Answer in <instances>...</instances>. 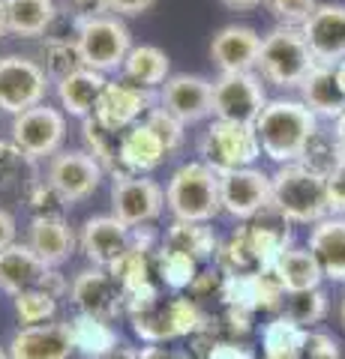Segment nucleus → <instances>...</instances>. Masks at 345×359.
Listing matches in <instances>:
<instances>
[{
    "instance_id": "1",
    "label": "nucleus",
    "mask_w": 345,
    "mask_h": 359,
    "mask_svg": "<svg viewBox=\"0 0 345 359\" xmlns=\"http://www.w3.org/2000/svg\"><path fill=\"white\" fill-rule=\"evenodd\" d=\"M261 153L276 165L300 162L309 138L318 132V117L300 99H271L255 120Z\"/></svg>"
},
{
    "instance_id": "2",
    "label": "nucleus",
    "mask_w": 345,
    "mask_h": 359,
    "mask_svg": "<svg viewBox=\"0 0 345 359\" xmlns=\"http://www.w3.org/2000/svg\"><path fill=\"white\" fill-rule=\"evenodd\" d=\"M132 332L144 344H165L174 339H195L204 330H210V318L202 311L195 299L171 297V299H153L148 306H138L126 311Z\"/></svg>"
},
{
    "instance_id": "3",
    "label": "nucleus",
    "mask_w": 345,
    "mask_h": 359,
    "mask_svg": "<svg viewBox=\"0 0 345 359\" xmlns=\"http://www.w3.org/2000/svg\"><path fill=\"white\" fill-rule=\"evenodd\" d=\"M273 210L285 222L318 224L330 216L327 207V177L309 171L306 165H280L273 177Z\"/></svg>"
},
{
    "instance_id": "4",
    "label": "nucleus",
    "mask_w": 345,
    "mask_h": 359,
    "mask_svg": "<svg viewBox=\"0 0 345 359\" xmlns=\"http://www.w3.org/2000/svg\"><path fill=\"white\" fill-rule=\"evenodd\" d=\"M165 207L177 222H214L222 212L219 174L202 159L181 165L165 186Z\"/></svg>"
},
{
    "instance_id": "5",
    "label": "nucleus",
    "mask_w": 345,
    "mask_h": 359,
    "mask_svg": "<svg viewBox=\"0 0 345 359\" xmlns=\"http://www.w3.org/2000/svg\"><path fill=\"white\" fill-rule=\"evenodd\" d=\"M318 66L313 48L300 27L280 25L261 39L259 75L273 87H300L304 78Z\"/></svg>"
},
{
    "instance_id": "6",
    "label": "nucleus",
    "mask_w": 345,
    "mask_h": 359,
    "mask_svg": "<svg viewBox=\"0 0 345 359\" xmlns=\"http://www.w3.org/2000/svg\"><path fill=\"white\" fill-rule=\"evenodd\" d=\"M75 42L82 51V63L96 72H115L124 69L126 54L132 51L129 27L120 15H96L75 21Z\"/></svg>"
},
{
    "instance_id": "7",
    "label": "nucleus",
    "mask_w": 345,
    "mask_h": 359,
    "mask_svg": "<svg viewBox=\"0 0 345 359\" xmlns=\"http://www.w3.org/2000/svg\"><path fill=\"white\" fill-rule=\"evenodd\" d=\"M202 162L210 165L216 174H228L237 168H252L261 156L259 132L252 123H235V120H214L198 144Z\"/></svg>"
},
{
    "instance_id": "8",
    "label": "nucleus",
    "mask_w": 345,
    "mask_h": 359,
    "mask_svg": "<svg viewBox=\"0 0 345 359\" xmlns=\"http://www.w3.org/2000/svg\"><path fill=\"white\" fill-rule=\"evenodd\" d=\"M48 81L51 78L39 60L21 57V54L0 57V111L15 117L33 105H42L48 93Z\"/></svg>"
},
{
    "instance_id": "9",
    "label": "nucleus",
    "mask_w": 345,
    "mask_h": 359,
    "mask_svg": "<svg viewBox=\"0 0 345 359\" xmlns=\"http://www.w3.org/2000/svg\"><path fill=\"white\" fill-rule=\"evenodd\" d=\"M66 138V111L51 108L48 102L33 105L13 117V141L30 162L58 156Z\"/></svg>"
},
{
    "instance_id": "10",
    "label": "nucleus",
    "mask_w": 345,
    "mask_h": 359,
    "mask_svg": "<svg viewBox=\"0 0 345 359\" xmlns=\"http://www.w3.org/2000/svg\"><path fill=\"white\" fill-rule=\"evenodd\" d=\"M111 216L129 228H144L160 219L165 210V189L148 174H117L111 177Z\"/></svg>"
},
{
    "instance_id": "11",
    "label": "nucleus",
    "mask_w": 345,
    "mask_h": 359,
    "mask_svg": "<svg viewBox=\"0 0 345 359\" xmlns=\"http://www.w3.org/2000/svg\"><path fill=\"white\" fill-rule=\"evenodd\" d=\"M264 78L255 72H219L214 81V117L252 123L259 120L271 99L264 96Z\"/></svg>"
},
{
    "instance_id": "12",
    "label": "nucleus",
    "mask_w": 345,
    "mask_h": 359,
    "mask_svg": "<svg viewBox=\"0 0 345 359\" xmlns=\"http://www.w3.org/2000/svg\"><path fill=\"white\" fill-rule=\"evenodd\" d=\"M219 189H222V212H228L231 219L249 222L273 207V180L255 165L219 174Z\"/></svg>"
},
{
    "instance_id": "13",
    "label": "nucleus",
    "mask_w": 345,
    "mask_h": 359,
    "mask_svg": "<svg viewBox=\"0 0 345 359\" xmlns=\"http://www.w3.org/2000/svg\"><path fill=\"white\" fill-rule=\"evenodd\" d=\"M30 287H46L60 297L66 290V282L58 269L48 266L27 243H13L9 249L0 252V290L15 297Z\"/></svg>"
},
{
    "instance_id": "14",
    "label": "nucleus",
    "mask_w": 345,
    "mask_h": 359,
    "mask_svg": "<svg viewBox=\"0 0 345 359\" xmlns=\"http://www.w3.org/2000/svg\"><path fill=\"white\" fill-rule=\"evenodd\" d=\"M105 177V168L99 165L87 150H63L51 156L48 162V183L58 189V195L66 204H79L91 198Z\"/></svg>"
},
{
    "instance_id": "15",
    "label": "nucleus",
    "mask_w": 345,
    "mask_h": 359,
    "mask_svg": "<svg viewBox=\"0 0 345 359\" xmlns=\"http://www.w3.org/2000/svg\"><path fill=\"white\" fill-rule=\"evenodd\" d=\"M70 299L82 314H96V318L115 320L124 311V290H120L117 278L108 273L105 266H87L75 273L70 285Z\"/></svg>"
},
{
    "instance_id": "16",
    "label": "nucleus",
    "mask_w": 345,
    "mask_h": 359,
    "mask_svg": "<svg viewBox=\"0 0 345 359\" xmlns=\"http://www.w3.org/2000/svg\"><path fill=\"white\" fill-rule=\"evenodd\" d=\"M153 108V90L138 87L132 81H108L96 102L93 117L108 126L111 132H126L129 126H136L148 117V111Z\"/></svg>"
},
{
    "instance_id": "17",
    "label": "nucleus",
    "mask_w": 345,
    "mask_h": 359,
    "mask_svg": "<svg viewBox=\"0 0 345 359\" xmlns=\"http://www.w3.org/2000/svg\"><path fill=\"white\" fill-rule=\"evenodd\" d=\"M285 287L273 269H255V273L226 276L222 285V302L249 311H276L285 306Z\"/></svg>"
},
{
    "instance_id": "18",
    "label": "nucleus",
    "mask_w": 345,
    "mask_h": 359,
    "mask_svg": "<svg viewBox=\"0 0 345 359\" xmlns=\"http://www.w3.org/2000/svg\"><path fill=\"white\" fill-rule=\"evenodd\" d=\"M160 105L181 120V123H198L214 114V81L204 75L177 72L160 87Z\"/></svg>"
},
{
    "instance_id": "19",
    "label": "nucleus",
    "mask_w": 345,
    "mask_h": 359,
    "mask_svg": "<svg viewBox=\"0 0 345 359\" xmlns=\"http://www.w3.org/2000/svg\"><path fill=\"white\" fill-rule=\"evenodd\" d=\"M132 245V228L124 224L117 216H93L82 224L79 249L93 266H111L120 261Z\"/></svg>"
},
{
    "instance_id": "20",
    "label": "nucleus",
    "mask_w": 345,
    "mask_h": 359,
    "mask_svg": "<svg viewBox=\"0 0 345 359\" xmlns=\"http://www.w3.org/2000/svg\"><path fill=\"white\" fill-rule=\"evenodd\" d=\"M300 30L318 63L337 66L345 60V4H318Z\"/></svg>"
},
{
    "instance_id": "21",
    "label": "nucleus",
    "mask_w": 345,
    "mask_h": 359,
    "mask_svg": "<svg viewBox=\"0 0 345 359\" xmlns=\"http://www.w3.org/2000/svg\"><path fill=\"white\" fill-rule=\"evenodd\" d=\"M261 57V36L247 25H226L214 33L210 60L219 72H252Z\"/></svg>"
},
{
    "instance_id": "22",
    "label": "nucleus",
    "mask_w": 345,
    "mask_h": 359,
    "mask_svg": "<svg viewBox=\"0 0 345 359\" xmlns=\"http://www.w3.org/2000/svg\"><path fill=\"white\" fill-rule=\"evenodd\" d=\"M75 353L70 323H37V327H21L9 341L13 359H70Z\"/></svg>"
},
{
    "instance_id": "23",
    "label": "nucleus",
    "mask_w": 345,
    "mask_h": 359,
    "mask_svg": "<svg viewBox=\"0 0 345 359\" xmlns=\"http://www.w3.org/2000/svg\"><path fill=\"white\" fill-rule=\"evenodd\" d=\"M169 150L148 123H136L120 132V171L124 174H150L169 159Z\"/></svg>"
},
{
    "instance_id": "24",
    "label": "nucleus",
    "mask_w": 345,
    "mask_h": 359,
    "mask_svg": "<svg viewBox=\"0 0 345 359\" xmlns=\"http://www.w3.org/2000/svg\"><path fill=\"white\" fill-rule=\"evenodd\" d=\"M27 245L48 266L58 269L60 264H66L72 257L79 237H75V231L66 224L63 216H33L27 228Z\"/></svg>"
},
{
    "instance_id": "25",
    "label": "nucleus",
    "mask_w": 345,
    "mask_h": 359,
    "mask_svg": "<svg viewBox=\"0 0 345 359\" xmlns=\"http://www.w3.org/2000/svg\"><path fill=\"white\" fill-rule=\"evenodd\" d=\"M108 87V78L105 72H96V69H75L72 75H66L58 81V99H60V108L66 111L70 117H93L96 102L103 96V90Z\"/></svg>"
},
{
    "instance_id": "26",
    "label": "nucleus",
    "mask_w": 345,
    "mask_h": 359,
    "mask_svg": "<svg viewBox=\"0 0 345 359\" xmlns=\"http://www.w3.org/2000/svg\"><path fill=\"white\" fill-rule=\"evenodd\" d=\"M309 252L330 282H345V216L321 219L309 233Z\"/></svg>"
},
{
    "instance_id": "27",
    "label": "nucleus",
    "mask_w": 345,
    "mask_h": 359,
    "mask_svg": "<svg viewBox=\"0 0 345 359\" xmlns=\"http://www.w3.org/2000/svg\"><path fill=\"white\" fill-rule=\"evenodd\" d=\"M297 90H300V102L313 111L315 117L337 120L342 111H345V93H342V87H339L337 66L318 63L315 69L304 78V84H300Z\"/></svg>"
},
{
    "instance_id": "28",
    "label": "nucleus",
    "mask_w": 345,
    "mask_h": 359,
    "mask_svg": "<svg viewBox=\"0 0 345 359\" xmlns=\"http://www.w3.org/2000/svg\"><path fill=\"white\" fill-rule=\"evenodd\" d=\"M309 330L288 314H276L261 330V359H304Z\"/></svg>"
},
{
    "instance_id": "29",
    "label": "nucleus",
    "mask_w": 345,
    "mask_h": 359,
    "mask_svg": "<svg viewBox=\"0 0 345 359\" xmlns=\"http://www.w3.org/2000/svg\"><path fill=\"white\" fill-rule=\"evenodd\" d=\"M70 323V335L75 344V353H82L84 359H103L105 353H111L120 344L115 327L105 318H96V314H75Z\"/></svg>"
},
{
    "instance_id": "30",
    "label": "nucleus",
    "mask_w": 345,
    "mask_h": 359,
    "mask_svg": "<svg viewBox=\"0 0 345 359\" xmlns=\"http://www.w3.org/2000/svg\"><path fill=\"white\" fill-rule=\"evenodd\" d=\"M120 72H124L126 81L153 90V87H162L171 78V60L157 45H132Z\"/></svg>"
},
{
    "instance_id": "31",
    "label": "nucleus",
    "mask_w": 345,
    "mask_h": 359,
    "mask_svg": "<svg viewBox=\"0 0 345 359\" xmlns=\"http://www.w3.org/2000/svg\"><path fill=\"white\" fill-rule=\"evenodd\" d=\"M9 33L21 39H33L48 33L58 18V4L54 0H6Z\"/></svg>"
},
{
    "instance_id": "32",
    "label": "nucleus",
    "mask_w": 345,
    "mask_h": 359,
    "mask_svg": "<svg viewBox=\"0 0 345 359\" xmlns=\"http://www.w3.org/2000/svg\"><path fill=\"white\" fill-rule=\"evenodd\" d=\"M162 245H169V249H177L189 257H195L198 264L210 261V257H216L219 252V240L214 228H207V222H171V228L165 231L162 237Z\"/></svg>"
},
{
    "instance_id": "33",
    "label": "nucleus",
    "mask_w": 345,
    "mask_h": 359,
    "mask_svg": "<svg viewBox=\"0 0 345 359\" xmlns=\"http://www.w3.org/2000/svg\"><path fill=\"white\" fill-rule=\"evenodd\" d=\"M252 231V245H255V257H259L261 269H273L276 261L292 249V231H288V222L273 210V219H264V212L255 224H249Z\"/></svg>"
},
{
    "instance_id": "34",
    "label": "nucleus",
    "mask_w": 345,
    "mask_h": 359,
    "mask_svg": "<svg viewBox=\"0 0 345 359\" xmlns=\"http://www.w3.org/2000/svg\"><path fill=\"white\" fill-rule=\"evenodd\" d=\"M273 273L280 276V282L285 287V294H300V290H315L321 287V266L315 261V255L309 249H288L280 261H276Z\"/></svg>"
},
{
    "instance_id": "35",
    "label": "nucleus",
    "mask_w": 345,
    "mask_h": 359,
    "mask_svg": "<svg viewBox=\"0 0 345 359\" xmlns=\"http://www.w3.org/2000/svg\"><path fill=\"white\" fill-rule=\"evenodd\" d=\"M82 138H84V150L105 168V174H111V177L124 174L120 171V132H111L96 117H84Z\"/></svg>"
},
{
    "instance_id": "36",
    "label": "nucleus",
    "mask_w": 345,
    "mask_h": 359,
    "mask_svg": "<svg viewBox=\"0 0 345 359\" xmlns=\"http://www.w3.org/2000/svg\"><path fill=\"white\" fill-rule=\"evenodd\" d=\"M216 266L226 276H237V273H255L259 266V257H255V245H252V231L249 224L247 228H237L231 237L219 245L216 252Z\"/></svg>"
},
{
    "instance_id": "37",
    "label": "nucleus",
    "mask_w": 345,
    "mask_h": 359,
    "mask_svg": "<svg viewBox=\"0 0 345 359\" xmlns=\"http://www.w3.org/2000/svg\"><path fill=\"white\" fill-rule=\"evenodd\" d=\"M198 273H202V269H198L195 257H189V255L177 252V249H169V245H162V249L157 252V276H160L162 287L174 290V294L177 290L193 287Z\"/></svg>"
},
{
    "instance_id": "38",
    "label": "nucleus",
    "mask_w": 345,
    "mask_h": 359,
    "mask_svg": "<svg viewBox=\"0 0 345 359\" xmlns=\"http://www.w3.org/2000/svg\"><path fill=\"white\" fill-rule=\"evenodd\" d=\"M39 57H42V69L48 72V78L54 84L60 81V78L66 75H72L75 69H82V51H79V42L72 39H63V36H51L42 42V51H39Z\"/></svg>"
},
{
    "instance_id": "39",
    "label": "nucleus",
    "mask_w": 345,
    "mask_h": 359,
    "mask_svg": "<svg viewBox=\"0 0 345 359\" xmlns=\"http://www.w3.org/2000/svg\"><path fill=\"white\" fill-rule=\"evenodd\" d=\"M58 294H51L46 287H30L13 297L15 302V318L21 327H37V323H48L58 314Z\"/></svg>"
},
{
    "instance_id": "40",
    "label": "nucleus",
    "mask_w": 345,
    "mask_h": 359,
    "mask_svg": "<svg viewBox=\"0 0 345 359\" xmlns=\"http://www.w3.org/2000/svg\"><path fill=\"white\" fill-rule=\"evenodd\" d=\"M339 159H342V150H339V144H337V135L318 129L313 138H309L304 156H300V165H306L309 171L327 177L333 168H337Z\"/></svg>"
},
{
    "instance_id": "41",
    "label": "nucleus",
    "mask_w": 345,
    "mask_h": 359,
    "mask_svg": "<svg viewBox=\"0 0 345 359\" xmlns=\"http://www.w3.org/2000/svg\"><path fill=\"white\" fill-rule=\"evenodd\" d=\"M285 314L294 318L300 327H313L321 318L327 314V297L325 290L315 287V290H300V294H288L285 297Z\"/></svg>"
},
{
    "instance_id": "42",
    "label": "nucleus",
    "mask_w": 345,
    "mask_h": 359,
    "mask_svg": "<svg viewBox=\"0 0 345 359\" xmlns=\"http://www.w3.org/2000/svg\"><path fill=\"white\" fill-rule=\"evenodd\" d=\"M144 123H148V126L160 135V141L165 144V150H169V153H177V150L183 147V135H186L183 129H186V123L177 120L171 111H165L162 105L160 108H150L148 117H144Z\"/></svg>"
},
{
    "instance_id": "43",
    "label": "nucleus",
    "mask_w": 345,
    "mask_h": 359,
    "mask_svg": "<svg viewBox=\"0 0 345 359\" xmlns=\"http://www.w3.org/2000/svg\"><path fill=\"white\" fill-rule=\"evenodd\" d=\"M27 207L33 210V216H63L66 201L46 180V183H30L27 186Z\"/></svg>"
},
{
    "instance_id": "44",
    "label": "nucleus",
    "mask_w": 345,
    "mask_h": 359,
    "mask_svg": "<svg viewBox=\"0 0 345 359\" xmlns=\"http://www.w3.org/2000/svg\"><path fill=\"white\" fill-rule=\"evenodd\" d=\"M264 6L276 15V21H280V25L304 27V21L315 13L318 0H264Z\"/></svg>"
},
{
    "instance_id": "45",
    "label": "nucleus",
    "mask_w": 345,
    "mask_h": 359,
    "mask_svg": "<svg viewBox=\"0 0 345 359\" xmlns=\"http://www.w3.org/2000/svg\"><path fill=\"white\" fill-rule=\"evenodd\" d=\"M30 159L15 147V141H0V186L21 183V174L27 171Z\"/></svg>"
},
{
    "instance_id": "46",
    "label": "nucleus",
    "mask_w": 345,
    "mask_h": 359,
    "mask_svg": "<svg viewBox=\"0 0 345 359\" xmlns=\"http://www.w3.org/2000/svg\"><path fill=\"white\" fill-rule=\"evenodd\" d=\"M327 207L333 216H345V156L327 174Z\"/></svg>"
},
{
    "instance_id": "47",
    "label": "nucleus",
    "mask_w": 345,
    "mask_h": 359,
    "mask_svg": "<svg viewBox=\"0 0 345 359\" xmlns=\"http://www.w3.org/2000/svg\"><path fill=\"white\" fill-rule=\"evenodd\" d=\"M339 341L327 332H309L304 359H339Z\"/></svg>"
},
{
    "instance_id": "48",
    "label": "nucleus",
    "mask_w": 345,
    "mask_h": 359,
    "mask_svg": "<svg viewBox=\"0 0 345 359\" xmlns=\"http://www.w3.org/2000/svg\"><path fill=\"white\" fill-rule=\"evenodd\" d=\"M204 359H255V351L237 339H222L207 347Z\"/></svg>"
},
{
    "instance_id": "49",
    "label": "nucleus",
    "mask_w": 345,
    "mask_h": 359,
    "mask_svg": "<svg viewBox=\"0 0 345 359\" xmlns=\"http://www.w3.org/2000/svg\"><path fill=\"white\" fill-rule=\"evenodd\" d=\"M252 314L249 309H237V306H226V314H222V323H226V332L231 339L237 335H247L252 330Z\"/></svg>"
},
{
    "instance_id": "50",
    "label": "nucleus",
    "mask_w": 345,
    "mask_h": 359,
    "mask_svg": "<svg viewBox=\"0 0 345 359\" xmlns=\"http://www.w3.org/2000/svg\"><path fill=\"white\" fill-rule=\"evenodd\" d=\"M63 4H66V13H72V21H84V18H96L108 13L105 0H63Z\"/></svg>"
},
{
    "instance_id": "51",
    "label": "nucleus",
    "mask_w": 345,
    "mask_h": 359,
    "mask_svg": "<svg viewBox=\"0 0 345 359\" xmlns=\"http://www.w3.org/2000/svg\"><path fill=\"white\" fill-rule=\"evenodd\" d=\"M153 4H157V0H105L108 13L111 15H120V18H126V15H144Z\"/></svg>"
},
{
    "instance_id": "52",
    "label": "nucleus",
    "mask_w": 345,
    "mask_h": 359,
    "mask_svg": "<svg viewBox=\"0 0 345 359\" xmlns=\"http://www.w3.org/2000/svg\"><path fill=\"white\" fill-rule=\"evenodd\" d=\"M15 231H18L15 228V216L0 207V252L9 249V245L15 243Z\"/></svg>"
},
{
    "instance_id": "53",
    "label": "nucleus",
    "mask_w": 345,
    "mask_h": 359,
    "mask_svg": "<svg viewBox=\"0 0 345 359\" xmlns=\"http://www.w3.org/2000/svg\"><path fill=\"white\" fill-rule=\"evenodd\" d=\"M138 359H174V356L169 353V347H162V344H144L138 351Z\"/></svg>"
},
{
    "instance_id": "54",
    "label": "nucleus",
    "mask_w": 345,
    "mask_h": 359,
    "mask_svg": "<svg viewBox=\"0 0 345 359\" xmlns=\"http://www.w3.org/2000/svg\"><path fill=\"white\" fill-rule=\"evenodd\" d=\"M226 9H235V13H249V9H255V6H261L264 0H219Z\"/></svg>"
},
{
    "instance_id": "55",
    "label": "nucleus",
    "mask_w": 345,
    "mask_h": 359,
    "mask_svg": "<svg viewBox=\"0 0 345 359\" xmlns=\"http://www.w3.org/2000/svg\"><path fill=\"white\" fill-rule=\"evenodd\" d=\"M333 135H337V144H339V150L345 156V111H342L337 120H333Z\"/></svg>"
},
{
    "instance_id": "56",
    "label": "nucleus",
    "mask_w": 345,
    "mask_h": 359,
    "mask_svg": "<svg viewBox=\"0 0 345 359\" xmlns=\"http://www.w3.org/2000/svg\"><path fill=\"white\" fill-rule=\"evenodd\" d=\"M103 359H138V351H132V347H124V344H117L111 353H105Z\"/></svg>"
},
{
    "instance_id": "57",
    "label": "nucleus",
    "mask_w": 345,
    "mask_h": 359,
    "mask_svg": "<svg viewBox=\"0 0 345 359\" xmlns=\"http://www.w3.org/2000/svg\"><path fill=\"white\" fill-rule=\"evenodd\" d=\"M9 33V18H6V0H0V36Z\"/></svg>"
},
{
    "instance_id": "58",
    "label": "nucleus",
    "mask_w": 345,
    "mask_h": 359,
    "mask_svg": "<svg viewBox=\"0 0 345 359\" xmlns=\"http://www.w3.org/2000/svg\"><path fill=\"white\" fill-rule=\"evenodd\" d=\"M337 78H339V87H342V93H345V60L337 63Z\"/></svg>"
},
{
    "instance_id": "59",
    "label": "nucleus",
    "mask_w": 345,
    "mask_h": 359,
    "mask_svg": "<svg viewBox=\"0 0 345 359\" xmlns=\"http://www.w3.org/2000/svg\"><path fill=\"white\" fill-rule=\"evenodd\" d=\"M339 318H342V327H345V297H342V306H339Z\"/></svg>"
},
{
    "instance_id": "60",
    "label": "nucleus",
    "mask_w": 345,
    "mask_h": 359,
    "mask_svg": "<svg viewBox=\"0 0 345 359\" xmlns=\"http://www.w3.org/2000/svg\"><path fill=\"white\" fill-rule=\"evenodd\" d=\"M0 359H13V356H9V351H4V347H0Z\"/></svg>"
},
{
    "instance_id": "61",
    "label": "nucleus",
    "mask_w": 345,
    "mask_h": 359,
    "mask_svg": "<svg viewBox=\"0 0 345 359\" xmlns=\"http://www.w3.org/2000/svg\"><path fill=\"white\" fill-rule=\"evenodd\" d=\"M174 359H193V356H174Z\"/></svg>"
}]
</instances>
